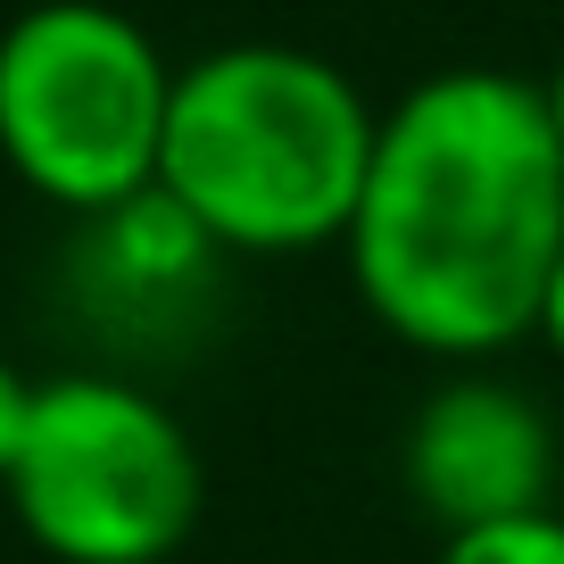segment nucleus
Returning a JSON list of instances; mask_svg holds the SVG:
<instances>
[{
  "label": "nucleus",
  "instance_id": "obj_2",
  "mask_svg": "<svg viewBox=\"0 0 564 564\" xmlns=\"http://www.w3.org/2000/svg\"><path fill=\"white\" fill-rule=\"evenodd\" d=\"M382 108L300 42H216L175 75L159 199L216 258H307L349 241Z\"/></svg>",
  "mask_w": 564,
  "mask_h": 564
},
{
  "label": "nucleus",
  "instance_id": "obj_1",
  "mask_svg": "<svg viewBox=\"0 0 564 564\" xmlns=\"http://www.w3.org/2000/svg\"><path fill=\"white\" fill-rule=\"evenodd\" d=\"M564 258V141L540 75L441 67L382 108L357 192L349 291L399 349L481 366L531 340Z\"/></svg>",
  "mask_w": 564,
  "mask_h": 564
},
{
  "label": "nucleus",
  "instance_id": "obj_5",
  "mask_svg": "<svg viewBox=\"0 0 564 564\" xmlns=\"http://www.w3.org/2000/svg\"><path fill=\"white\" fill-rule=\"evenodd\" d=\"M399 481L441 540L564 507V423L490 366H448L399 432Z\"/></svg>",
  "mask_w": 564,
  "mask_h": 564
},
{
  "label": "nucleus",
  "instance_id": "obj_3",
  "mask_svg": "<svg viewBox=\"0 0 564 564\" xmlns=\"http://www.w3.org/2000/svg\"><path fill=\"white\" fill-rule=\"evenodd\" d=\"M175 58L117 0H34L0 25V166L67 216L159 192Z\"/></svg>",
  "mask_w": 564,
  "mask_h": 564
},
{
  "label": "nucleus",
  "instance_id": "obj_4",
  "mask_svg": "<svg viewBox=\"0 0 564 564\" xmlns=\"http://www.w3.org/2000/svg\"><path fill=\"white\" fill-rule=\"evenodd\" d=\"M0 498L51 564H166L199 531L208 465L159 390L51 373Z\"/></svg>",
  "mask_w": 564,
  "mask_h": 564
},
{
  "label": "nucleus",
  "instance_id": "obj_9",
  "mask_svg": "<svg viewBox=\"0 0 564 564\" xmlns=\"http://www.w3.org/2000/svg\"><path fill=\"white\" fill-rule=\"evenodd\" d=\"M540 91H547V124H556V141H564V58L540 75Z\"/></svg>",
  "mask_w": 564,
  "mask_h": 564
},
{
  "label": "nucleus",
  "instance_id": "obj_8",
  "mask_svg": "<svg viewBox=\"0 0 564 564\" xmlns=\"http://www.w3.org/2000/svg\"><path fill=\"white\" fill-rule=\"evenodd\" d=\"M531 340L564 366V258H556V274H547V291H540V324H531Z\"/></svg>",
  "mask_w": 564,
  "mask_h": 564
},
{
  "label": "nucleus",
  "instance_id": "obj_7",
  "mask_svg": "<svg viewBox=\"0 0 564 564\" xmlns=\"http://www.w3.org/2000/svg\"><path fill=\"white\" fill-rule=\"evenodd\" d=\"M34 399H42V382H34L25 366H9V357H0V481H9V465H18V448H25Z\"/></svg>",
  "mask_w": 564,
  "mask_h": 564
},
{
  "label": "nucleus",
  "instance_id": "obj_6",
  "mask_svg": "<svg viewBox=\"0 0 564 564\" xmlns=\"http://www.w3.org/2000/svg\"><path fill=\"white\" fill-rule=\"evenodd\" d=\"M432 564H564V507L490 523V531H457V540H441Z\"/></svg>",
  "mask_w": 564,
  "mask_h": 564
}]
</instances>
